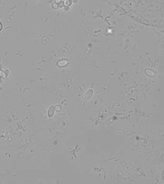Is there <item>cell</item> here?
Wrapping results in <instances>:
<instances>
[{"instance_id":"1","label":"cell","mask_w":164,"mask_h":184,"mask_svg":"<svg viewBox=\"0 0 164 184\" xmlns=\"http://www.w3.org/2000/svg\"><path fill=\"white\" fill-rule=\"evenodd\" d=\"M3 24L0 21V32L3 29Z\"/></svg>"}]
</instances>
